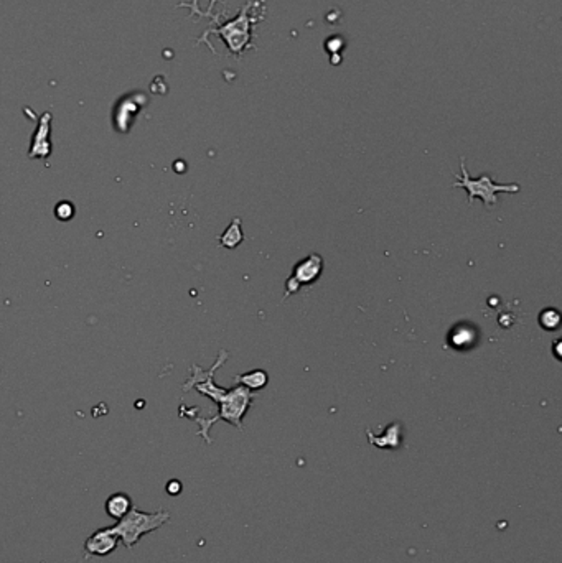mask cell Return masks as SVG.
Here are the masks:
<instances>
[{
  "label": "cell",
  "mask_w": 562,
  "mask_h": 563,
  "mask_svg": "<svg viewBox=\"0 0 562 563\" xmlns=\"http://www.w3.org/2000/svg\"><path fill=\"white\" fill-rule=\"evenodd\" d=\"M226 357H228V352L221 351L215 366H213L208 372H204L202 368L195 366L190 381H188L183 387V390H190L191 387H195L198 392H202L203 396L213 398V400L220 405V412L216 417L208 418V420H204V418H195V420L200 423V427H202L198 431V435H202V437L207 440V443H211V438H210V435H208V431H210L213 423L218 420H226L228 423H231V425H235L239 430H243V422L241 420H243V417L249 410V407L253 405V398H254L253 392L249 389H246L244 385H236L235 389L226 390V389L220 387V385H216L215 381H213L216 369L224 364Z\"/></svg>",
  "instance_id": "6da1fadb"
},
{
  "label": "cell",
  "mask_w": 562,
  "mask_h": 563,
  "mask_svg": "<svg viewBox=\"0 0 562 563\" xmlns=\"http://www.w3.org/2000/svg\"><path fill=\"white\" fill-rule=\"evenodd\" d=\"M262 3H264V0H249L235 20L221 23L218 28H211L203 36L210 34L220 35L221 40L226 43L231 55L241 56L251 47L254 27L264 17V15H259V12H264V9H259V5H262Z\"/></svg>",
  "instance_id": "7a4b0ae2"
},
{
  "label": "cell",
  "mask_w": 562,
  "mask_h": 563,
  "mask_svg": "<svg viewBox=\"0 0 562 563\" xmlns=\"http://www.w3.org/2000/svg\"><path fill=\"white\" fill-rule=\"evenodd\" d=\"M170 520V514L167 511L157 512H143L137 507L130 509L122 519L117 520L116 525H113L110 532L116 534L119 540L124 544L126 549H134V545L141 540L142 536L154 532L162 527L165 522Z\"/></svg>",
  "instance_id": "3957f363"
},
{
  "label": "cell",
  "mask_w": 562,
  "mask_h": 563,
  "mask_svg": "<svg viewBox=\"0 0 562 563\" xmlns=\"http://www.w3.org/2000/svg\"><path fill=\"white\" fill-rule=\"evenodd\" d=\"M460 170L462 176H458L457 182L454 183V188H465L469 193V204L473 203L475 198H480L485 203L487 208H491L493 204L498 203V193H519L521 187L516 183L511 184H500L491 180V176L482 175L480 178H471L467 171L465 158H460Z\"/></svg>",
  "instance_id": "277c9868"
},
{
  "label": "cell",
  "mask_w": 562,
  "mask_h": 563,
  "mask_svg": "<svg viewBox=\"0 0 562 563\" xmlns=\"http://www.w3.org/2000/svg\"><path fill=\"white\" fill-rule=\"evenodd\" d=\"M323 264L325 262H323V257L320 254H310V256L302 259L301 262H297L294 265L290 277L285 280L284 300L297 294L302 285H312V283L317 282L320 275H322Z\"/></svg>",
  "instance_id": "5b68a950"
},
{
  "label": "cell",
  "mask_w": 562,
  "mask_h": 563,
  "mask_svg": "<svg viewBox=\"0 0 562 563\" xmlns=\"http://www.w3.org/2000/svg\"><path fill=\"white\" fill-rule=\"evenodd\" d=\"M147 104V96L141 91L124 94L116 102L114 108V125L117 132H129L130 125L135 121V116L141 112V109Z\"/></svg>",
  "instance_id": "8992f818"
},
{
  "label": "cell",
  "mask_w": 562,
  "mask_h": 563,
  "mask_svg": "<svg viewBox=\"0 0 562 563\" xmlns=\"http://www.w3.org/2000/svg\"><path fill=\"white\" fill-rule=\"evenodd\" d=\"M119 545V537L116 534L110 532L109 527L99 529L91 534L84 542V552L86 557L91 555H97V557H106V555L113 553Z\"/></svg>",
  "instance_id": "52a82bcc"
},
{
  "label": "cell",
  "mask_w": 562,
  "mask_h": 563,
  "mask_svg": "<svg viewBox=\"0 0 562 563\" xmlns=\"http://www.w3.org/2000/svg\"><path fill=\"white\" fill-rule=\"evenodd\" d=\"M50 122H51V114L50 112H43L38 119V125H36V130L34 134V139H32V149H30V157H48L50 155Z\"/></svg>",
  "instance_id": "ba28073f"
},
{
  "label": "cell",
  "mask_w": 562,
  "mask_h": 563,
  "mask_svg": "<svg viewBox=\"0 0 562 563\" xmlns=\"http://www.w3.org/2000/svg\"><path fill=\"white\" fill-rule=\"evenodd\" d=\"M401 433H403L401 423H393V425H389L386 431H384V435H378V437H376L371 430H366L369 443L378 448H399Z\"/></svg>",
  "instance_id": "9c48e42d"
},
{
  "label": "cell",
  "mask_w": 562,
  "mask_h": 563,
  "mask_svg": "<svg viewBox=\"0 0 562 563\" xmlns=\"http://www.w3.org/2000/svg\"><path fill=\"white\" fill-rule=\"evenodd\" d=\"M132 507V499H130V496H127L126 492H114V494H110L108 497V501H106V512H108V516H110L116 520L122 519Z\"/></svg>",
  "instance_id": "30bf717a"
},
{
  "label": "cell",
  "mask_w": 562,
  "mask_h": 563,
  "mask_svg": "<svg viewBox=\"0 0 562 563\" xmlns=\"http://www.w3.org/2000/svg\"><path fill=\"white\" fill-rule=\"evenodd\" d=\"M236 384L244 385L246 389L249 390H257V389H264L269 382L268 372L262 371V369H254L251 372L239 374V376H235Z\"/></svg>",
  "instance_id": "8fae6325"
},
{
  "label": "cell",
  "mask_w": 562,
  "mask_h": 563,
  "mask_svg": "<svg viewBox=\"0 0 562 563\" xmlns=\"http://www.w3.org/2000/svg\"><path fill=\"white\" fill-rule=\"evenodd\" d=\"M243 239H244V234H243V229H241L239 217H235L226 231L218 237L220 245H223V248H226V249H236L237 245L243 242Z\"/></svg>",
  "instance_id": "7c38bea8"
},
{
  "label": "cell",
  "mask_w": 562,
  "mask_h": 563,
  "mask_svg": "<svg viewBox=\"0 0 562 563\" xmlns=\"http://www.w3.org/2000/svg\"><path fill=\"white\" fill-rule=\"evenodd\" d=\"M539 323L544 330H556V328H559V324H561L559 311L554 310V308H546V310L541 311Z\"/></svg>",
  "instance_id": "4fadbf2b"
},
{
  "label": "cell",
  "mask_w": 562,
  "mask_h": 563,
  "mask_svg": "<svg viewBox=\"0 0 562 563\" xmlns=\"http://www.w3.org/2000/svg\"><path fill=\"white\" fill-rule=\"evenodd\" d=\"M325 50L328 51V55H342V51L347 47V42L342 35H333L330 38H327V42L323 43Z\"/></svg>",
  "instance_id": "5bb4252c"
},
{
  "label": "cell",
  "mask_w": 562,
  "mask_h": 563,
  "mask_svg": "<svg viewBox=\"0 0 562 563\" xmlns=\"http://www.w3.org/2000/svg\"><path fill=\"white\" fill-rule=\"evenodd\" d=\"M452 338H454L455 346H465V344L471 343V338H473V335H471L469 328L460 326V328H457V333H455Z\"/></svg>",
  "instance_id": "9a60e30c"
},
{
  "label": "cell",
  "mask_w": 562,
  "mask_h": 563,
  "mask_svg": "<svg viewBox=\"0 0 562 563\" xmlns=\"http://www.w3.org/2000/svg\"><path fill=\"white\" fill-rule=\"evenodd\" d=\"M73 213H75V208L71 206L69 201H61V203L58 204V208H56V216L63 221L69 219V217L73 216Z\"/></svg>",
  "instance_id": "2e32d148"
},
{
  "label": "cell",
  "mask_w": 562,
  "mask_h": 563,
  "mask_svg": "<svg viewBox=\"0 0 562 563\" xmlns=\"http://www.w3.org/2000/svg\"><path fill=\"white\" fill-rule=\"evenodd\" d=\"M167 492L170 496H178L182 492V483L178 479H170L167 483Z\"/></svg>",
  "instance_id": "e0dca14e"
}]
</instances>
